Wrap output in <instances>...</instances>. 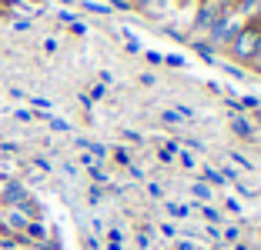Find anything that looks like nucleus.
Returning <instances> with one entry per match:
<instances>
[{"label": "nucleus", "mask_w": 261, "mask_h": 250, "mask_svg": "<svg viewBox=\"0 0 261 250\" xmlns=\"http://www.w3.org/2000/svg\"><path fill=\"white\" fill-rule=\"evenodd\" d=\"M234 130H238V134H245V137L251 134V130H248V123H245V120H234Z\"/></svg>", "instance_id": "f257e3e1"}, {"label": "nucleus", "mask_w": 261, "mask_h": 250, "mask_svg": "<svg viewBox=\"0 0 261 250\" xmlns=\"http://www.w3.org/2000/svg\"><path fill=\"white\" fill-rule=\"evenodd\" d=\"M17 120H27V123H31L34 114H31V110H17Z\"/></svg>", "instance_id": "f03ea898"}]
</instances>
